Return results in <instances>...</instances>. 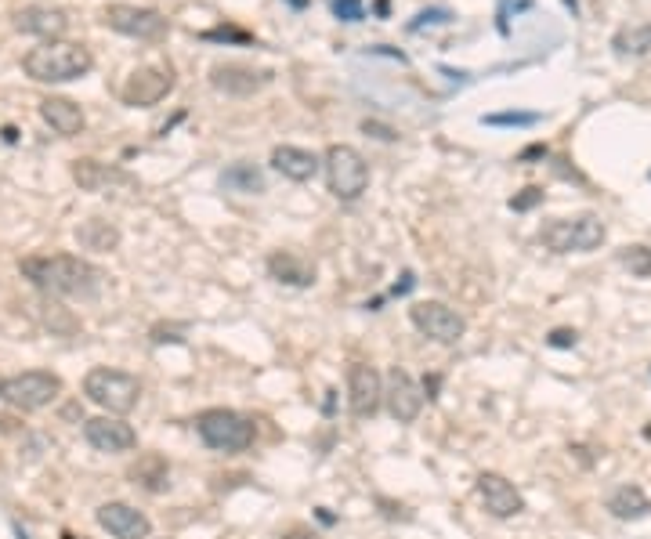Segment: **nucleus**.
I'll return each mask as SVG.
<instances>
[{
    "label": "nucleus",
    "mask_w": 651,
    "mask_h": 539,
    "mask_svg": "<svg viewBox=\"0 0 651 539\" xmlns=\"http://www.w3.org/2000/svg\"><path fill=\"white\" fill-rule=\"evenodd\" d=\"M362 131L377 134V138H384V142H395V138H398V131H391V127H384V123H373V120L362 123Z\"/></svg>",
    "instance_id": "obj_33"
},
{
    "label": "nucleus",
    "mask_w": 651,
    "mask_h": 539,
    "mask_svg": "<svg viewBox=\"0 0 651 539\" xmlns=\"http://www.w3.org/2000/svg\"><path fill=\"white\" fill-rule=\"evenodd\" d=\"M196 435L214 453H246L257 438V427L236 409H203L196 417Z\"/></svg>",
    "instance_id": "obj_3"
},
{
    "label": "nucleus",
    "mask_w": 651,
    "mask_h": 539,
    "mask_svg": "<svg viewBox=\"0 0 651 539\" xmlns=\"http://www.w3.org/2000/svg\"><path fill=\"white\" fill-rule=\"evenodd\" d=\"M474 489H478V500H482V507L492 518H518V514L525 511V496H521V492L514 489V482H507L503 474L482 471L478 474V482H474Z\"/></svg>",
    "instance_id": "obj_13"
},
{
    "label": "nucleus",
    "mask_w": 651,
    "mask_h": 539,
    "mask_svg": "<svg viewBox=\"0 0 651 539\" xmlns=\"http://www.w3.org/2000/svg\"><path fill=\"white\" fill-rule=\"evenodd\" d=\"M283 539H319V536H315V532H312V529H304V525H293V529H290V532H286V536H283Z\"/></svg>",
    "instance_id": "obj_36"
},
{
    "label": "nucleus",
    "mask_w": 651,
    "mask_h": 539,
    "mask_svg": "<svg viewBox=\"0 0 651 539\" xmlns=\"http://www.w3.org/2000/svg\"><path fill=\"white\" fill-rule=\"evenodd\" d=\"M409 322L434 344H460L467 333V319L445 301H416L409 308Z\"/></svg>",
    "instance_id": "obj_8"
},
{
    "label": "nucleus",
    "mask_w": 651,
    "mask_h": 539,
    "mask_svg": "<svg viewBox=\"0 0 651 539\" xmlns=\"http://www.w3.org/2000/svg\"><path fill=\"white\" fill-rule=\"evenodd\" d=\"M384 406L387 413L398 420V424H413L420 417V409H424V391L409 377L406 369H391L384 380Z\"/></svg>",
    "instance_id": "obj_12"
},
{
    "label": "nucleus",
    "mask_w": 651,
    "mask_h": 539,
    "mask_svg": "<svg viewBox=\"0 0 651 539\" xmlns=\"http://www.w3.org/2000/svg\"><path fill=\"white\" fill-rule=\"evenodd\" d=\"M333 15L340 22H359L366 19V4L362 0H333Z\"/></svg>",
    "instance_id": "obj_30"
},
{
    "label": "nucleus",
    "mask_w": 651,
    "mask_h": 539,
    "mask_svg": "<svg viewBox=\"0 0 651 539\" xmlns=\"http://www.w3.org/2000/svg\"><path fill=\"white\" fill-rule=\"evenodd\" d=\"M40 116H44V123H48L55 134H62V138H76L87 123L84 109L76 102H69V98H44V102H40Z\"/></svg>",
    "instance_id": "obj_19"
},
{
    "label": "nucleus",
    "mask_w": 651,
    "mask_h": 539,
    "mask_svg": "<svg viewBox=\"0 0 651 539\" xmlns=\"http://www.w3.org/2000/svg\"><path fill=\"white\" fill-rule=\"evenodd\" d=\"M543 203V189H536V185H529V189H521L518 196L510 199V210H518V214H525V210L539 207Z\"/></svg>",
    "instance_id": "obj_31"
},
{
    "label": "nucleus",
    "mask_w": 651,
    "mask_h": 539,
    "mask_svg": "<svg viewBox=\"0 0 651 539\" xmlns=\"http://www.w3.org/2000/svg\"><path fill=\"white\" fill-rule=\"evenodd\" d=\"M348 406L359 420L377 417V409L384 406V377L366 362L348 369Z\"/></svg>",
    "instance_id": "obj_11"
},
{
    "label": "nucleus",
    "mask_w": 651,
    "mask_h": 539,
    "mask_svg": "<svg viewBox=\"0 0 651 539\" xmlns=\"http://www.w3.org/2000/svg\"><path fill=\"white\" fill-rule=\"evenodd\" d=\"M438 384H442V380H438V377H431V380H427V384H424L427 398H434V391H438Z\"/></svg>",
    "instance_id": "obj_38"
},
{
    "label": "nucleus",
    "mask_w": 651,
    "mask_h": 539,
    "mask_svg": "<svg viewBox=\"0 0 651 539\" xmlns=\"http://www.w3.org/2000/svg\"><path fill=\"white\" fill-rule=\"evenodd\" d=\"M40 308H44L40 315H44V326H48L51 333H76V330H80V319H76L69 308H62V304L44 301Z\"/></svg>",
    "instance_id": "obj_27"
},
{
    "label": "nucleus",
    "mask_w": 651,
    "mask_h": 539,
    "mask_svg": "<svg viewBox=\"0 0 651 539\" xmlns=\"http://www.w3.org/2000/svg\"><path fill=\"white\" fill-rule=\"evenodd\" d=\"M427 22H449V11H424V15L413 22V29H424Z\"/></svg>",
    "instance_id": "obj_35"
},
{
    "label": "nucleus",
    "mask_w": 651,
    "mask_h": 539,
    "mask_svg": "<svg viewBox=\"0 0 651 539\" xmlns=\"http://www.w3.org/2000/svg\"><path fill=\"white\" fill-rule=\"evenodd\" d=\"M608 239V228L597 214H579V218H557L547 221L539 232V243L554 254H590Z\"/></svg>",
    "instance_id": "obj_5"
},
{
    "label": "nucleus",
    "mask_w": 651,
    "mask_h": 539,
    "mask_svg": "<svg viewBox=\"0 0 651 539\" xmlns=\"http://www.w3.org/2000/svg\"><path fill=\"white\" fill-rule=\"evenodd\" d=\"M131 478H134V485H142V489L163 492L170 485L167 482L170 467H167V460H163V456H142V460L131 467Z\"/></svg>",
    "instance_id": "obj_25"
},
{
    "label": "nucleus",
    "mask_w": 651,
    "mask_h": 539,
    "mask_svg": "<svg viewBox=\"0 0 651 539\" xmlns=\"http://www.w3.org/2000/svg\"><path fill=\"white\" fill-rule=\"evenodd\" d=\"M221 189L257 196V192H265V174L257 171L254 163H232V167L221 174Z\"/></svg>",
    "instance_id": "obj_24"
},
{
    "label": "nucleus",
    "mask_w": 651,
    "mask_h": 539,
    "mask_svg": "<svg viewBox=\"0 0 651 539\" xmlns=\"http://www.w3.org/2000/svg\"><path fill=\"white\" fill-rule=\"evenodd\" d=\"M547 344H550V348H576V344H579V333H576V330H554V333L547 337Z\"/></svg>",
    "instance_id": "obj_32"
},
{
    "label": "nucleus",
    "mask_w": 651,
    "mask_h": 539,
    "mask_svg": "<svg viewBox=\"0 0 651 539\" xmlns=\"http://www.w3.org/2000/svg\"><path fill=\"white\" fill-rule=\"evenodd\" d=\"M22 275L29 283L44 290L48 297H80V301H91V297L102 294L105 275L102 268H95L91 261L76 254H33L22 257Z\"/></svg>",
    "instance_id": "obj_1"
},
{
    "label": "nucleus",
    "mask_w": 651,
    "mask_h": 539,
    "mask_svg": "<svg viewBox=\"0 0 651 539\" xmlns=\"http://www.w3.org/2000/svg\"><path fill=\"white\" fill-rule=\"evenodd\" d=\"M612 48H615V55H623V58L648 55L651 51V22L648 26H623L612 37Z\"/></svg>",
    "instance_id": "obj_26"
},
{
    "label": "nucleus",
    "mask_w": 651,
    "mask_h": 539,
    "mask_svg": "<svg viewBox=\"0 0 651 539\" xmlns=\"http://www.w3.org/2000/svg\"><path fill=\"white\" fill-rule=\"evenodd\" d=\"M608 511L619 521H641L651 514V500L641 485H619V489L608 496Z\"/></svg>",
    "instance_id": "obj_21"
},
{
    "label": "nucleus",
    "mask_w": 651,
    "mask_h": 539,
    "mask_svg": "<svg viewBox=\"0 0 651 539\" xmlns=\"http://www.w3.org/2000/svg\"><path fill=\"white\" fill-rule=\"evenodd\" d=\"M536 156H547V145H532V149L521 152V160H536Z\"/></svg>",
    "instance_id": "obj_37"
},
{
    "label": "nucleus",
    "mask_w": 651,
    "mask_h": 539,
    "mask_svg": "<svg viewBox=\"0 0 651 539\" xmlns=\"http://www.w3.org/2000/svg\"><path fill=\"white\" fill-rule=\"evenodd\" d=\"M76 239H80L84 250L109 254V250L120 246V228L109 225V221H102V218H87V221H80V228H76Z\"/></svg>",
    "instance_id": "obj_22"
},
{
    "label": "nucleus",
    "mask_w": 651,
    "mask_h": 539,
    "mask_svg": "<svg viewBox=\"0 0 651 539\" xmlns=\"http://www.w3.org/2000/svg\"><path fill=\"white\" fill-rule=\"evenodd\" d=\"M15 536H19V539H29V536H26V529H22V525H15Z\"/></svg>",
    "instance_id": "obj_39"
},
{
    "label": "nucleus",
    "mask_w": 651,
    "mask_h": 539,
    "mask_svg": "<svg viewBox=\"0 0 651 539\" xmlns=\"http://www.w3.org/2000/svg\"><path fill=\"white\" fill-rule=\"evenodd\" d=\"M15 29L40 40H58L69 29V15L58 4H29L15 15Z\"/></svg>",
    "instance_id": "obj_16"
},
{
    "label": "nucleus",
    "mask_w": 651,
    "mask_h": 539,
    "mask_svg": "<svg viewBox=\"0 0 651 539\" xmlns=\"http://www.w3.org/2000/svg\"><path fill=\"white\" fill-rule=\"evenodd\" d=\"M272 167L290 181H312L315 174H319L322 160L315 156V152L297 149V145H275V149H272Z\"/></svg>",
    "instance_id": "obj_18"
},
{
    "label": "nucleus",
    "mask_w": 651,
    "mask_h": 539,
    "mask_svg": "<svg viewBox=\"0 0 651 539\" xmlns=\"http://www.w3.org/2000/svg\"><path fill=\"white\" fill-rule=\"evenodd\" d=\"M268 272H272V279H279V283L286 286H312L315 283V268L304 261V257L290 254V250H275L272 257H268Z\"/></svg>",
    "instance_id": "obj_20"
},
{
    "label": "nucleus",
    "mask_w": 651,
    "mask_h": 539,
    "mask_svg": "<svg viewBox=\"0 0 651 539\" xmlns=\"http://www.w3.org/2000/svg\"><path fill=\"white\" fill-rule=\"evenodd\" d=\"M210 84H214L217 91H225V95L246 98L272 84V73H268V69H254V66H239V62H225V66L210 69Z\"/></svg>",
    "instance_id": "obj_17"
},
{
    "label": "nucleus",
    "mask_w": 651,
    "mask_h": 539,
    "mask_svg": "<svg viewBox=\"0 0 651 539\" xmlns=\"http://www.w3.org/2000/svg\"><path fill=\"white\" fill-rule=\"evenodd\" d=\"M623 265L630 268V275H637V279H648L651 275V250L648 246H626Z\"/></svg>",
    "instance_id": "obj_28"
},
{
    "label": "nucleus",
    "mask_w": 651,
    "mask_h": 539,
    "mask_svg": "<svg viewBox=\"0 0 651 539\" xmlns=\"http://www.w3.org/2000/svg\"><path fill=\"white\" fill-rule=\"evenodd\" d=\"M102 22L134 40L167 37V19L156 8H142V4H109V8H102Z\"/></svg>",
    "instance_id": "obj_9"
},
{
    "label": "nucleus",
    "mask_w": 651,
    "mask_h": 539,
    "mask_svg": "<svg viewBox=\"0 0 651 539\" xmlns=\"http://www.w3.org/2000/svg\"><path fill=\"white\" fill-rule=\"evenodd\" d=\"M91 66H95L91 51L84 44H73V40H44L40 48L26 51V58H22L26 76L37 84H69V80L91 73Z\"/></svg>",
    "instance_id": "obj_2"
},
{
    "label": "nucleus",
    "mask_w": 651,
    "mask_h": 539,
    "mask_svg": "<svg viewBox=\"0 0 651 539\" xmlns=\"http://www.w3.org/2000/svg\"><path fill=\"white\" fill-rule=\"evenodd\" d=\"M322 167H326L330 192L344 203H355L369 189V163L355 145H330L322 156Z\"/></svg>",
    "instance_id": "obj_6"
},
{
    "label": "nucleus",
    "mask_w": 651,
    "mask_h": 539,
    "mask_svg": "<svg viewBox=\"0 0 651 539\" xmlns=\"http://www.w3.org/2000/svg\"><path fill=\"white\" fill-rule=\"evenodd\" d=\"M377 503H380V507H384L387 518H402V521L409 518V511H406V507H402V503H391V500H384V496H380Z\"/></svg>",
    "instance_id": "obj_34"
},
{
    "label": "nucleus",
    "mask_w": 651,
    "mask_h": 539,
    "mask_svg": "<svg viewBox=\"0 0 651 539\" xmlns=\"http://www.w3.org/2000/svg\"><path fill=\"white\" fill-rule=\"evenodd\" d=\"M170 91H174V73L160 66H145V69H134V73L127 76L120 98H123V105H131V109H149V105L163 102Z\"/></svg>",
    "instance_id": "obj_10"
},
{
    "label": "nucleus",
    "mask_w": 651,
    "mask_h": 539,
    "mask_svg": "<svg viewBox=\"0 0 651 539\" xmlns=\"http://www.w3.org/2000/svg\"><path fill=\"white\" fill-rule=\"evenodd\" d=\"M84 438L98 453H131L138 445V431L131 424H123L120 417H95L84 424Z\"/></svg>",
    "instance_id": "obj_15"
},
{
    "label": "nucleus",
    "mask_w": 651,
    "mask_h": 539,
    "mask_svg": "<svg viewBox=\"0 0 651 539\" xmlns=\"http://www.w3.org/2000/svg\"><path fill=\"white\" fill-rule=\"evenodd\" d=\"M58 395H62V380L48 369H26V373H15L0 384V398L15 409H26V413L51 406Z\"/></svg>",
    "instance_id": "obj_7"
},
{
    "label": "nucleus",
    "mask_w": 651,
    "mask_h": 539,
    "mask_svg": "<svg viewBox=\"0 0 651 539\" xmlns=\"http://www.w3.org/2000/svg\"><path fill=\"white\" fill-rule=\"evenodd\" d=\"M95 518L113 539H149V532H152V521L145 518L138 507L120 503V500L102 503V507L95 511Z\"/></svg>",
    "instance_id": "obj_14"
},
{
    "label": "nucleus",
    "mask_w": 651,
    "mask_h": 539,
    "mask_svg": "<svg viewBox=\"0 0 651 539\" xmlns=\"http://www.w3.org/2000/svg\"><path fill=\"white\" fill-rule=\"evenodd\" d=\"M73 181L84 192H102V189H109L113 181H123V174L113 171V167H105V163H98V160H76L73 163Z\"/></svg>",
    "instance_id": "obj_23"
},
{
    "label": "nucleus",
    "mask_w": 651,
    "mask_h": 539,
    "mask_svg": "<svg viewBox=\"0 0 651 539\" xmlns=\"http://www.w3.org/2000/svg\"><path fill=\"white\" fill-rule=\"evenodd\" d=\"M482 123H489V127H532V123H539V113H489L482 116Z\"/></svg>",
    "instance_id": "obj_29"
},
{
    "label": "nucleus",
    "mask_w": 651,
    "mask_h": 539,
    "mask_svg": "<svg viewBox=\"0 0 651 539\" xmlns=\"http://www.w3.org/2000/svg\"><path fill=\"white\" fill-rule=\"evenodd\" d=\"M84 395L95 406H102L109 417H127L142 398V380L123 373V369L98 366L84 377Z\"/></svg>",
    "instance_id": "obj_4"
}]
</instances>
